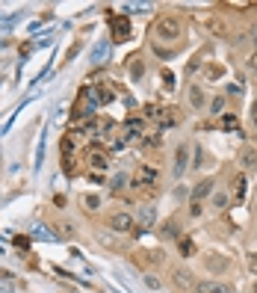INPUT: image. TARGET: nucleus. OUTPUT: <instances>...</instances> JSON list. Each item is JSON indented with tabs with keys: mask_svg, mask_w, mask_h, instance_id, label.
Wrapping results in <instances>:
<instances>
[{
	"mask_svg": "<svg viewBox=\"0 0 257 293\" xmlns=\"http://www.w3.org/2000/svg\"><path fill=\"white\" fill-rule=\"evenodd\" d=\"M100 107V98H98L95 86H83L80 92H77V101H74V107H71V119H83V116H95V110Z\"/></svg>",
	"mask_w": 257,
	"mask_h": 293,
	"instance_id": "f257e3e1",
	"label": "nucleus"
},
{
	"mask_svg": "<svg viewBox=\"0 0 257 293\" xmlns=\"http://www.w3.org/2000/svg\"><path fill=\"white\" fill-rule=\"evenodd\" d=\"M154 36H157L160 42H178V39L184 36V24H180L178 18H160V21L154 24Z\"/></svg>",
	"mask_w": 257,
	"mask_h": 293,
	"instance_id": "f03ea898",
	"label": "nucleus"
},
{
	"mask_svg": "<svg viewBox=\"0 0 257 293\" xmlns=\"http://www.w3.org/2000/svg\"><path fill=\"white\" fill-rule=\"evenodd\" d=\"M110 33H112V39L116 42H128L133 30H130V18L128 15H112L110 18Z\"/></svg>",
	"mask_w": 257,
	"mask_h": 293,
	"instance_id": "7ed1b4c3",
	"label": "nucleus"
},
{
	"mask_svg": "<svg viewBox=\"0 0 257 293\" xmlns=\"http://www.w3.org/2000/svg\"><path fill=\"white\" fill-rule=\"evenodd\" d=\"M106 225L112 228V231H116V234H124V231H130V228L136 225V219H133V216H130L128 210H118V213H112V216H110V219H106Z\"/></svg>",
	"mask_w": 257,
	"mask_h": 293,
	"instance_id": "20e7f679",
	"label": "nucleus"
},
{
	"mask_svg": "<svg viewBox=\"0 0 257 293\" xmlns=\"http://www.w3.org/2000/svg\"><path fill=\"white\" fill-rule=\"evenodd\" d=\"M110 51H112V42H110V39L95 42V45H92V54H89V63L92 65H104L106 60H110Z\"/></svg>",
	"mask_w": 257,
	"mask_h": 293,
	"instance_id": "39448f33",
	"label": "nucleus"
},
{
	"mask_svg": "<svg viewBox=\"0 0 257 293\" xmlns=\"http://www.w3.org/2000/svg\"><path fill=\"white\" fill-rule=\"evenodd\" d=\"M136 225H142V231H145V228H154V225H157V207H154L151 201H145V204L139 207Z\"/></svg>",
	"mask_w": 257,
	"mask_h": 293,
	"instance_id": "423d86ee",
	"label": "nucleus"
},
{
	"mask_svg": "<svg viewBox=\"0 0 257 293\" xmlns=\"http://www.w3.org/2000/svg\"><path fill=\"white\" fill-rule=\"evenodd\" d=\"M133 184H136V187H154V184H157V169H154V166H139Z\"/></svg>",
	"mask_w": 257,
	"mask_h": 293,
	"instance_id": "0eeeda50",
	"label": "nucleus"
},
{
	"mask_svg": "<svg viewBox=\"0 0 257 293\" xmlns=\"http://www.w3.org/2000/svg\"><path fill=\"white\" fill-rule=\"evenodd\" d=\"M186 166H190V148H186V142H180L174 151V178H184Z\"/></svg>",
	"mask_w": 257,
	"mask_h": 293,
	"instance_id": "6e6552de",
	"label": "nucleus"
},
{
	"mask_svg": "<svg viewBox=\"0 0 257 293\" xmlns=\"http://www.w3.org/2000/svg\"><path fill=\"white\" fill-rule=\"evenodd\" d=\"M172 284L178 287V290H190L195 281H192V275H190V269H184V266H178V269H172Z\"/></svg>",
	"mask_w": 257,
	"mask_h": 293,
	"instance_id": "1a4fd4ad",
	"label": "nucleus"
},
{
	"mask_svg": "<svg viewBox=\"0 0 257 293\" xmlns=\"http://www.w3.org/2000/svg\"><path fill=\"white\" fill-rule=\"evenodd\" d=\"M195 293H234V287L225 284V281H213V278H207V281H198V284H195Z\"/></svg>",
	"mask_w": 257,
	"mask_h": 293,
	"instance_id": "9d476101",
	"label": "nucleus"
},
{
	"mask_svg": "<svg viewBox=\"0 0 257 293\" xmlns=\"http://www.w3.org/2000/svg\"><path fill=\"white\" fill-rule=\"evenodd\" d=\"M216 190V181L213 178H201L198 184H195V190H192V204H198V201H204L207 195Z\"/></svg>",
	"mask_w": 257,
	"mask_h": 293,
	"instance_id": "9b49d317",
	"label": "nucleus"
},
{
	"mask_svg": "<svg viewBox=\"0 0 257 293\" xmlns=\"http://www.w3.org/2000/svg\"><path fill=\"white\" fill-rule=\"evenodd\" d=\"M95 92H98V98H100V104L116 101V89H112V83H110V80H100V83H95Z\"/></svg>",
	"mask_w": 257,
	"mask_h": 293,
	"instance_id": "f8f14e48",
	"label": "nucleus"
},
{
	"mask_svg": "<svg viewBox=\"0 0 257 293\" xmlns=\"http://www.w3.org/2000/svg\"><path fill=\"white\" fill-rule=\"evenodd\" d=\"M240 163H242L246 169H257V148L246 145V148L240 151Z\"/></svg>",
	"mask_w": 257,
	"mask_h": 293,
	"instance_id": "ddd939ff",
	"label": "nucleus"
},
{
	"mask_svg": "<svg viewBox=\"0 0 257 293\" xmlns=\"http://www.w3.org/2000/svg\"><path fill=\"white\" fill-rule=\"evenodd\" d=\"M204 263H207L210 269H216V272H225V269H230V260H228V258H219V255H207V258H204Z\"/></svg>",
	"mask_w": 257,
	"mask_h": 293,
	"instance_id": "4468645a",
	"label": "nucleus"
},
{
	"mask_svg": "<svg viewBox=\"0 0 257 293\" xmlns=\"http://www.w3.org/2000/svg\"><path fill=\"white\" fill-rule=\"evenodd\" d=\"M160 234H162V240H178V237H180V225H178L174 219H168V222L160 228Z\"/></svg>",
	"mask_w": 257,
	"mask_h": 293,
	"instance_id": "2eb2a0df",
	"label": "nucleus"
},
{
	"mask_svg": "<svg viewBox=\"0 0 257 293\" xmlns=\"http://www.w3.org/2000/svg\"><path fill=\"white\" fill-rule=\"evenodd\" d=\"M124 187H128V175H124V172H116V175L110 178V190L118 193V190H124Z\"/></svg>",
	"mask_w": 257,
	"mask_h": 293,
	"instance_id": "dca6fc26",
	"label": "nucleus"
},
{
	"mask_svg": "<svg viewBox=\"0 0 257 293\" xmlns=\"http://www.w3.org/2000/svg\"><path fill=\"white\" fill-rule=\"evenodd\" d=\"M190 104H192V110H201V107H204V92H201V86H190Z\"/></svg>",
	"mask_w": 257,
	"mask_h": 293,
	"instance_id": "f3484780",
	"label": "nucleus"
},
{
	"mask_svg": "<svg viewBox=\"0 0 257 293\" xmlns=\"http://www.w3.org/2000/svg\"><path fill=\"white\" fill-rule=\"evenodd\" d=\"M210 204H213V210H225L228 204H230V195H228V193H213Z\"/></svg>",
	"mask_w": 257,
	"mask_h": 293,
	"instance_id": "a211bd4d",
	"label": "nucleus"
},
{
	"mask_svg": "<svg viewBox=\"0 0 257 293\" xmlns=\"http://www.w3.org/2000/svg\"><path fill=\"white\" fill-rule=\"evenodd\" d=\"M32 237H38V240H50V243L56 240V234H54L50 228H44V225H36V228H32Z\"/></svg>",
	"mask_w": 257,
	"mask_h": 293,
	"instance_id": "6ab92c4d",
	"label": "nucleus"
},
{
	"mask_svg": "<svg viewBox=\"0 0 257 293\" xmlns=\"http://www.w3.org/2000/svg\"><path fill=\"white\" fill-rule=\"evenodd\" d=\"M178 252H180L184 258H190V255H192V252H195V243H192V240H190V237H184V240H178Z\"/></svg>",
	"mask_w": 257,
	"mask_h": 293,
	"instance_id": "aec40b11",
	"label": "nucleus"
},
{
	"mask_svg": "<svg viewBox=\"0 0 257 293\" xmlns=\"http://www.w3.org/2000/svg\"><path fill=\"white\" fill-rule=\"evenodd\" d=\"M80 201H83V207H86V210H98V207H100V198H98V195H83V198H80Z\"/></svg>",
	"mask_w": 257,
	"mask_h": 293,
	"instance_id": "412c9836",
	"label": "nucleus"
},
{
	"mask_svg": "<svg viewBox=\"0 0 257 293\" xmlns=\"http://www.w3.org/2000/svg\"><path fill=\"white\" fill-rule=\"evenodd\" d=\"M42 154H44V133L38 136V148H36V163H32V166H36V172L42 169Z\"/></svg>",
	"mask_w": 257,
	"mask_h": 293,
	"instance_id": "4be33fe9",
	"label": "nucleus"
},
{
	"mask_svg": "<svg viewBox=\"0 0 257 293\" xmlns=\"http://www.w3.org/2000/svg\"><path fill=\"white\" fill-rule=\"evenodd\" d=\"M222 128H225V130H236V128H240V119L228 113V116H222Z\"/></svg>",
	"mask_w": 257,
	"mask_h": 293,
	"instance_id": "5701e85b",
	"label": "nucleus"
},
{
	"mask_svg": "<svg viewBox=\"0 0 257 293\" xmlns=\"http://www.w3.org/2000/svg\"><path fill=\"white\" fill-rule=\"evenodd\" d=\"M222 110H225V98L216 95L213 101H210V113H222Z\"/></svg>",
	"mask_w": 257,
	"mask_h": 293,
	"instance_id": "b1692460",
	"label": "nucleus"
},
{
	"mask_svg": "<svg viewBox=\"0 0 257 293\" xmlns=\"http://www.w3.org/2000/svg\"><path fill=\"white\" fill-rule=\"evenodd\" d=\"M162 86H166V89H168V92H172V89H174V74H172V71H168V68H166V71H162Z\"/></svg>",
	"mask_w": 257,
	"mask_h": 293,
	"instance_id": "393cba45",
	"label": "nucleus"
},
{
	"mask_svg": "<svg viewBox=\"0 0 257 293\" xmlns=\"http://www.w3.org/2000/svg\"><path fill=\"white\" fill-rule=\"evenodd\" d=\"M242 195H246V178L236 175V201H242Z\"/></svg>",
	"mask_w": 257,
	"mask_h": 293,
	"instance_id": "a878e982",
	"label": "nucleus"
},
{
	"mask_svg": "<svg viewBox=\"0 0 257 293\" xmlns=\"http://www.w3.org/2000/svg\"><path fill=\"white\" fill-rule=\"evenodd\" d=\"M145 284H148V287H154V290H157V287H160V278H157V275H154V272H145Z\"/></svg>",
	"mask_w": 257,
	"mask_h": 293,
	"instance_id": "bb28decb",
	"label": "nucleus"
},
{
	"mask_svg": "<svg viewBox=\"0 0 257 293\" xmlns=\"http://www.w3.org/2000/svg\"><path fill=\"white\" fill-rule=\"evenodd\" d=\"M157 142H160V133H151V136H145V139H142V145H148V148H151V145H157Z\"/></svg>",
	"mask_w": 257,
	"mask_h": 293,
	"instance_id": "cd10ccee",
	"label": "nucleus"
},
{
	"mask_svg": "<svg viewBox=\"0 0 257 293\" xmlns=\"http://www.w3.org/2000/svg\"><path fill=\"white\" fill-rule=\"evenodd\" d=\"M201 163H204V148H195V157H192V166H195V169H198V166H201Z\"/></svg>",
	"mask_w": 257,
	"mask_h": 293,
	"instance_id": "c85d7f7f",
	"label": "nucleus"
},
{
	"mask_svg": "<svg viewBox=\"0 0 257 293\" xmlns=\"http://www.w3.org/2000/svg\"><path fill=\"white\" fill-rule=\"evenodd\" d=\"M60 234L71 237V234H74V225H71V222H60Z\"/></svg>",
	"mask_w": 257,
	"mask_h": 293,
	"instance_id": "c756f323",
	"label": "nucleus"
},
{
	"mask_svg": "<svg viewBox=\"0 0 257 293\" xmlns=\"http://www.w3.org/2000/svg\"><path fill=\"white\" fill-rule=\"evenodd\" d=\"M89 181H92V184H104L106 178H104V172H89Z\"/></svg>",
	"mask_w": 257,
	"mask_h": 293,
	"instance_id": "7c9ffc66",
	"label": "nucleus"
},
{
	"mask_svg": "<svg viewBox=\"0 0 257 293\" xmlns=\"http://www.w3.org/2000/svg\"><path fill=\"white\" fill-rule=\"evenodd\" d=\"M228 92L230 95H242V83H228Z\"/></svg>",
	"mask_w": 257,
	"mask_h": 293,
	"instance_id": "2f4dec72",
	"label": "nucleus"
},
{
	"mask_svg": "<svg viewBox=\"0 0 257 293\" xmlns=\"http://www.w3.org/2000/svg\"><path fill=\"white\" fill-rule=\"evenodd\" d=\"M15 246H18L21 252H27V246H30V240H27V237H15Z\"/></svg>",
	"mask_w": 257,
	"mask_h": 293,
	"instance_id": "473e14b6",
	"label": "nucleus"
},
{
	"mask_svg": "<svg viewBox=\"0 0 257 293\" xmlns=\"http://www.w3.org/2000/svg\"><path fill=\"white\" fill-rule=\"evenodd\" d=\"M207 74H210V77H222V68H219V65H207Z\"/></svg>",
	"mask_w": 257,
	"mask_h": 293,
	"instance_id": "72a5a7b5",
	"label": "nucleus"
},
{
	"mask_svg": "<svg viewBox=\"0 0 257 293\" xmlns=\"http://www.w3.org/2000/svg\"><path fill=\"white\" fill-rule=\"evenodd\" d=\"M142 71H145L142 63H133V68H130V74H133V77H142Z\"/></svg>",
	"mask_w": 257,
	"mask_h": 293,
	"instance_id": "f704fd0d",
	"label": "nucleus"
},
{
	"mask_svg": "<svg viewBox=\"0 0 257 293\" xmlns=\"http://www.w3.org/2000/svg\"><path fill=\"white\" fill-rule=\"evenodd\" d=\"M248 269L257 275V255H248Z\"/></svg>",
	"mask_w": 257,
	"mask_h": 293,
	"instance_id": "c9c22d12",
	"label": "nucleus"
},
{
	"mask_svg": "<svg viewBox=\"0 0 257 293\" xmlns=\"http://www.w3.org/2000/svg\"><path fill=\"white\" fill-rule=\"evenodd\" d=\"M248 68H252V71H257V51L248 57Z\"/></svg>",
	"mask_w": 257,
	"mask_h": 293,
	"instance_id": "e433bc0d",
	"label": "nucleus"
},
{
	"mask_svg": "<svg viewBox=\"0 0 257 293\" xmlns=\"http://www.w3.org/2000/svg\"><path fill=\"white\" fill-rule=\"evenodd\" d=\"M54 204H56V207H65V204H68V198H65V195H56V198H54Z\"/></svg>",
	"mask_w": 257,
	"mask_h": 293,
	"instance_id": "4c0bfd02",
	"label": "nucleus"
},
{
	"mask_svg": "<svg viewBox=\"0 0 257 293\" xmlns=\"http://www.w3.org/2000/svg\"><path fill=\"white\" fill-rule=\"evenodd\" d=\"M254 293H257V281H254Z\"/></svg>",
	"mask_w": 257,
	"mask_h": 293,
	"instance_id": "58836bf2",
	"label": "nucleus"
},
{
	"mask_svg": "<svg viewBox=\"0 0 257 293\" xmlns=\"http://www.w3.org/2000/svg\"><path fill=\"white\" fill-rule=\"evenodd\" d=\"M0 157H3V148H0Z\"/></svg>",
	"mask_w": 257,
	"mask_h": 293,
	"instance_id": "ea45409f",
	"label": "nucleus"
}]
</instances>
